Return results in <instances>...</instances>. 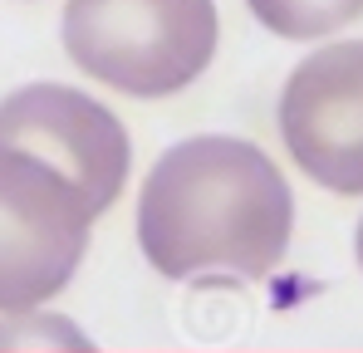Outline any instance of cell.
<instances>
[{"mask_svg":"<svg viewBox=\"0 0 363 353\" xmlns=\"http://www.w3.org/2000/svg\"><path fill=\"white\" fill-rule=\"evenodd\" d=\"M295 231L280 167L241 138H186L157 157L138 196V245L167 280L270 275Z\"/></svg>","mask_w":363,"mask_h":353,"instance_id":"6da1fadb","label":"cell"},{"mask_svg":"<svg viewBox=\"0 0 363 353\" xmlns=\"http://www.w3.org/2000/svg\"><path fill=\"white\" fill-rule=\"evenodd\" d=\"M211 0H69L64 55L79 74L128 99H167L206 74L216 55Z\"/></svg>","mask_w":363,"mask_h":353,"instance_id":"7a4b0ae2","label":"cell"},{"mask_svg":"<svg viewBox=\"0 0 363 353\" xmlns=\"http://www.w3.org/2000/svg\"><path fill=\"white\" fill-rule=\"evenodd\" d=\"M94 221L69 176L0 147V314L55 299L84 265Z\"/></svg>","mask_w":363,"mask_h":353,"instance_id":"3957f363","label":"cell"},{"mask_svg":"<svg viewBox=\"0 0 363 353\" xmlns=\"http://www.w3.org/2000/svg\"><path fill=\"white\" fill-rule=\"evenodd\" d=\"M0 147L50 162L74 181L94 216H104L128 186V128L99 99L69 84H25L0 99Z\"/></svg>","mask_w":363,"mask_h":353,"instance_id":"277c9868","label":"cell"},{"mask_svg":"<svg viewBox=\"0 0 363 353\" xmlns=\"http://www.w3.org/2000/svg\"><path fill=\"white\" fill-rule=\"evenodd\" d=\"M280 133L309 181L363 196V40L324 45L295 64L280 94Z\"/></svg>","mask_w":363,"mask_h":353,"instance_id":"5b68a950","label":"cell"},{"mask_svg":"<svg viewBox=\"0 0 363 353\" xmlns=\"http://www.w3.org/2000/svg\"><path fill=\"white\" fill-rule=\"evenodd\" d=\"M245 5L280 40H324L363 15V0H245Z\"/></svg>","mask_w":363,"mask_h":353,"instance_id":"8992f818","label":"cell"},{"mask_svg":"<svg viewBox=\"0 0 363 353\" xmlns=\"http://www.w3.org/2000/svg\"><path fill=\"white\" fill-rule=\"evenodd\" d=\"M0 349H94L89 334H79V324H69L60 314H40L35 309H10V319L0 324Z\"/></svg>","mask_w":363,"mask_h":353,"instance_id":"52a82bcc","label":"cell"},{"mask_svg":"<svg viewBox=\"0 0 363 353\" xmlns=\"http://www.w3.org/2000/svg\"><path fill=\"white\" fill-rule=\"evenodd\" d=\"M359 265H363V221H359Z\"/></svg>","mask_w":363,"mask_h":353,"instance_id":"ba28073f","label":"cell"}]
</instances>
